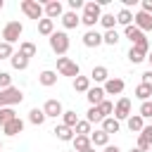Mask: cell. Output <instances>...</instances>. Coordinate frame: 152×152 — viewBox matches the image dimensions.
Masks as SVG:
<instances>
[{"label": "cell", "mask_w": 152, "mask_h": 152, "mask_svg": "<svg viewBox=\"0 0 152 152\" xmlns=\"http://www.w3.org/2000/svg\"><path fill=\"white\" fill-rule=\"evenodd\" d=\"M97 109H100L102 119H107V116H112V114H114V102H109V100H102V102L97 104Z\"/></svg>", "instance_id": "cell-34"}, {"label": "cell", "mask_w": 152, "mask_h": 152, "mask_svg": "<svg viewBox=\"0 0 152 152\" xmlns=\"http://www.w3.org/2000/svg\"><path fill=\"white\" fill-rule=\"evenodd\" d=\"M116 121H121V119H128L131 116V100L128 97H119L116 100V104H114V114H112Z\"/></svg>", "instance_id": "cell-8"}, {"label": "cell", "mask_w": 152, "mask_h": 152, "mask_svg": "<svg viewBox=\"0 0 152 152\" xmlns=\"http://www.w3.org/2000/svg\"><path fill=\"white\" fill-rule=\"evenodd\" d=\"M12 86V76L7 74V71H0V90H5V88H10Z\"/></svg>", "instance_id": "cell-41"}, {"label": "cell", "mask_w": 152, "mask_h": 152, "mask_svg": "<svg viewBox=\"0 0 152 152\" xmlns=\"http://www.w3.org/2000/svg\"><path fill=\"white\" fill-rule=\"evenodd\" d=\"M150 95H152V88H147L145 83H140V86L135 88V97H138V100L147 102V100H150Z\"/></svg>", "instance_id": "cell-37"}, {"label": "cell", "mask_w": 152, "mask_h": 152, "mask_svg": "<svg viewBox=\"0 0 152 152\" xmlns=\"http://www.w3.org/2000/svg\"><path fill=\"white\" fill-rule=\"evenodd\" d=\"M83 45H86V48H100V45H102V33H97L95 28L86 31V33H83Z\"/></svg>", "instance_id": "cell-13"}, {"label": "cell", "mask_w": 152, "mask_h": 152, "mask_svg": "<svg viewBox=\"0 0 152 152\" xmlns=\"http://www.w3.org/2000/svg\"><path fill=\"white\" fill-rule=\"evenodd\" d=\"M43 114H45L48 119H57V116L64 114V107H62L59 100H48V102L43 104Z\"/></svg>", "instance_id": "cell-10"}, {"label": "cell", "mask_w": 152, "mask_h": 152, "mask_svg": "<svg viewBox=\"0 0 152 152\" xmlns=\"http://www.w3.org/2000/svg\"><path fill=\"white\" fill-rule=\"evenodd\" d=\"M74 90L76 93H88L90 90V78L88 76H76L74 78Z\"/></svg>", "instance_id": "cell-28"}, {"label": "cell", "mask_w": 152, "mask_h": 152, "mask_svg": "<svg viewBox=\"0 0 152 152\" xmlns=\"http://www.w3.org/2000/svg\"><path fill=\"white\" fill-rule=\"evenodd\" d=\"M86 2L83 0H69V7H71V12H76V10H81Z\"/></svg>", "instance_id": "cell-44"}, {"label": "cell", "mask_w": 152, "mask_h": 152, "mask_svg": "<svg viewBox=\"0 0 152 152\" xmlns=\"http://www.w3.org/2000/svg\"><path fill=\"white\" fill-rule=\"evenodd\" d=\"M86 97H88V102H90V107H97L102 100H104V90L100 88V86H95V88H90L88 93H86Z\"/></svg>", "instance_id": "cell-20"}, {"label": "cell", "mask_w": 152, "mask_h": 152, "mask_svg": "<svg viewBox=\"0 0 152 152\" xmlns=\"http://www.w3.org/2000/svg\"><path fill=\"white\" fill-rule=\"evenodd\" d=\"M50 48H52V52L57 57H64L66 50H69V36H66V31H55L50 36Z\"/></svg>", "instance_id": "cell-2"}, {"label": "cell", "mask_w": 152, "mask_h": 152, "mask_svg": "<svg viewBox=\"0 0 152 152\" xmlns=\"http://www.w3.org/2000/svg\"><path fill=\"white\" fill-rule=\"evenodd\" d=\"M140 12L152 14V0H142V2H140Z\"/></svg>", "instance_id": "cell-43"}, {"label": "cell", "mask_w": 152, "mask_h": 152, "mask_svg": "<svg viewBox=\"0 0 152 152\" xmlns=\"http://www.w3.org/2000/svg\"><path fill=\"white\" fill-rule=\"evenodd\" d=\"M43 14H45V19H62V14H64V7H62V2L59 0H48L45 5H43Z\"/></svg>", "instance_id": "cell-7"}, {"label": "cell", "mask_w": 152, "mask_h": 152, "mask_svg": "<svg viewBox=\"0 0 152 152\" xmlns=\"http://www.w3.org/2000/svg\"><path fill=\"white\" fill-rule=\"evenodd\" d=\"M116 24H121L124 28H126V26H131V24H133V12H131V10H126V7H121V10L116 12Z\"/></svg>", "instance_id": "cell-23"}, {"label": "cell", "mask_w": 152, "mask_h": 152, "mask_svg": "<svg viewBox=\"0 0 152 152\" xmlns=\"http://www.w3.org/2000/svg\"><path fill=\"white\" fill-rule=\"evenodd\" d=\"M57 71H59V76H71V78L81 76V66L69 57H57Z\"/></svg>", "instance_id": "cell-4"}, {"label": "cell", "mask_w": 152, "mask_h": 152, "mask_svg": "<svg viewBox=\"0 0 152 152\" xmlns=\"http://www.w3.org/2000/svg\"><path fill=\"white\" fill-rule=\"evenodd\" d=\"M140 83H145L147 88H152V71H145V74H142V81H140Z\"/></svg>", "instance_id": "cell-45"}, {"label": "cell", "mask_w": 152, "mask_h": 152, "mask_svg": "<svg viewBox=\"0 0 152 152\" xmlns=\"http://www.w3.org/2000/svg\"><path fill=\"white\" fill-rule=\"evenodd\" d=\"M45 119H48V116H45V114H43V109H38V107H33V109L28 112V121H31L33 126H43V124H45Z\"/></svg>", "instance_id": "cell-29"}, {"label": "cell", "mask_w": 152, "mask_h": 152, "mask_svg": "<svg viewBox=\"0 0 152 152\" xmlns=\"http://www.w3.org/2000/svg\"><path fill=\"white\" fill-rule=\"evenodd\" d=\"M100 24L104 26V31H112L114 24H116V17H114V14H102V17H100Z\"/></svg>", "instance_id": "cell-38"}, {"label": "cell", "mask_w": 152, "mask_h": 152, "mask_svg": "<svg viewBox=\"0 0 152 152\" xmlns=\"http://www.w3.org/2000/svg\"><path fill=\"white\" fill-rule=\"evenodd\" d=\"M38 33H40V36H48V38H50V36L55 33V21H52V19H45V17H43V19L38 21Z\"/></svg>", "instance_id": "cell-24"}, {"label": "cell", "mask_w": 152, "mask_h": 152, "mask_svg": "<svg viewBox=\"0 0 152 152\" xmlns=\"http://www.w3.org/2000/svg\"><path fill=\"white\" fill-rule=\"evenodd\" d=\"M102 131H104L107 135H112V133H119V131H121V124H119L114 116H107V119H102Z\"/></svg>", "instance_id": "cell-22"}, {"label": "cell", "mask_w": 152, "mask_h": 152, "mask_svg": "<svg viewBox=\"0 0 152 152\" xmlns=\"http://www.w3.org/2000/svg\"><path fill=\"white\" fill-rule=\"evenodd\" d=\"M74 152H86L90 147V138L88 135H74Z\"/></svg>", "instance_id": "cell-25"}, {"label": "cell", "mask_w": 152, "mask_h": 152, "mask_svg": "<svg viewBox=\"0 0 152 152\" xmlns=\"http://www.w3.org/2000/svg\"><path fill=\"white\" fill-rule=\"evenodd\" d=\"M124 36H126V38H128V40H131V45H138V43H140V40H145V33H142V31H140V28H135V26H133V24H131V26H126V28H124Z\"/></svg>", "instance_id": "cell-16"}, {"label": "cell", "mask_w": 152, "mask_h": 152, "mask_svg": "<svg viewBox=\"0 0 152 152\" xmlns=\"http://www.w3.org/2000/svg\"><path fill=\"white\" fill-rule=\"evenodd\" d=\"M150 152H152V150H150Z\"/></svg>", "instance_id": "cell-53"}, {"label": "cell", "mask_w": 152, "mask_h": 152, "mask_svg": "<svg viewBox=\"0 0 152 152\" xmlns=\"http://www.w3.org/2000/svg\"><path fill=\"white\" fill-rule=\"evenodd\" d=\"M133 26L140 28L142 33H145V31H152V14H147V12H135V14H133Z\"/></svg>", "instance_id": "cell-11"}, {"label": "cell", "mask_w": 152, "mask_h": 152, "mask_svg": "<svg viewBox=\"0 0 152 152\" xmlns=\"http://www.w3.org/2000/svg\"><path fill=\"white\" fill-rule=\"evenodd\" d=\"M62 124H64V126H69V128H74V126L78 124V116H76V112H74V109H66V112L62 114Z\"/></svg>", "instance_id": "cell-33"}, {"label": "cell", "mask_w": 152, "mask_h": 152, "mask_svg": "<svg viewBox=\"0 0 152 152\" xmlns=\"http://www.w3.org/2000/svg\"><path fill=\"white\" fill-rule=\"evenodd\" d=\"M21 100H24V93H21L19 88H14V86L0 90V109H2V107H14V104H19Z\"/></svg>", "instance_id": "cell-3"}, {"label": "cell", "mask_w": 152, "mask_h": 152, "mask_svg": "<svg viewBox=\"0 0 152 152\" xmlns=\"http://www.w3.org/2000/svg\"><path fill=\"white\" fill-rule=\"evenodd\" d=\"M10 62H12V69H17V71H24V69L28 66V59H26L24 55H19V52H14V55L10 57Z\"/></svg>", "instance_id": "cell-27"}, {"label": "cell", "mask_w": 152, "mask_h": 152, "mask_svg": "<svg viewBox=\"0 0 152 152\" xmlns=\"http://www.w3.org/2000/svg\"><path fill=\"white\" fill-rule=\"evenodd\" d=\"M119 40H121V36H119V31H116V28H112V31H104V33H102V43H107V45H112V48H114Z\"/></svg>", "instance_id": "cell-31"}, {"label": "cell", "mask_w": 152, "mask_h": 152, "mask_svg": "<svg viewBox=\"0 0 152 152\" xmlns=\"http://www.w3.org/2000/svg\"><path fill=\"white\" fill-rule=\"evenodd\" d=\"M69 152H74V150H69Z\"/></svg>", "instance_id": "cell-52"}, {"label": "cell", "mask_w": 152, "mask_h": 152, "mask_svg": "<svg viewBox=\"0 0 152 152\" xmlns=\"http://www.w3.org/2000/svg\"><path fill=\"white\" fill-rule=\"evenodd\" d=\"M126 57H128V62H131V64H140V62H145V59H147V55H145V52H140V50H138V48H133V45H131V50H128V55H126Z\"/></svg>", "instance_id": "cell-30"}, {"label": "cell", "mask_w": 152, "mask_h": 152, "mask_svg": "<svg viewBox=\"0 0 152 152\" xmlns=\"http://www.w3.org/2000/svg\"><path fill=\"white\" fill-rule=\"evenodd\" d=\"M78 24H81V17H78L76 12H71V10H69V12H64V14H62V26H64V28H76Z\"/></svg>", "instance_id": "cell-21"}, {"label": "cell", "mask_w": 152, "mask_h": 152, "mask_svg": "<svg viewBox=\"0 0 152 152\" xmlns=\"http://www.w3.org/2000/svg\"><path fill=\"white\" fill-rule=\"evenodd\" d=\"M14 116H17V112H14L12 107H2V109H0V128H2L7 121H12Z\"/></svg>", "instance_id": "cell-36"}, {"label": "cell", "mask_w": 152, "mask_h": 152, "mask_svg": "<svg viewBox=\"0 0 152 152\" xmlns=\"http://www.w3.org/2000/svg\"><path fill=\"white\" fill-rule=\"evenodd\" d=\"M138 135H140V138H145V140H147V142L152 145V124H150V126H145V128H142V131H140Z\"/></svg>", "instance_id": "cell-42"}, {"label": "cell", "mask_w": 152, "mask_h": 152, "mask_svg": "<svg viewBox=\"0 0 152 152\" xmlns=\"http://www.w3.org/2000/svg\"><path fill=\"white\" fill-rule=\"evenodd\" d=\"M21 12L28 17V19H36V21H40L45 14H43V5L38 2V0H21Z\"/></svg>", "instance_id": "cell-6"}, {"label": "cell", "mask_w": 152, "mask_h": 152, "mask_svg": "<svg viewBox=\"0 0 152 152\" xmlns=\"http://www.w3.org/2000/svg\"><path fill=\"white\" fill-rule=\"evenodd\" d=\"M131 152H142V150H138V147H133V150H131Z\"/></svg>", "instance_id": "cell-49"}, {"label": "cell", "mask_w": 152, "mask_h": 152, "mask_svg": "<svg viewBox=\"0 0 152 152\" xmlns=\"http://www.w3.org/2000/svg\"><path fill=\"white\" fill-rule=\"evenodd\" d=\"M21 131H24V121H21L19 116H14L12 121H7V124L2 126V133H5V135H10V138H12V135H19Z\"/></svg>", "instance_id": "cell-12"}, {"label": "cell", "mask_w": 152, "mask_h": 152, "mask_svg": "<svg viewBox=\"0 0 152 152\" xmlns=\"http://www.w3.org/2000/svg\"><path fill=\"white\" fill-rule=\"evenodd\" d=\"M38 83H40V86H45V88L55 86V83H57V71H52V69L40 71V74H38Z\"/></svg>", "instance_id": "cell-19"}, {"label": "cell", "mask_w": 152, "mask_h": 152, "mask_svg": "<svg viewBox=\"0 0 152 152\" xmlns=\"http://www.w3.org/2000/svg\"><path fill=\"white\" fill-rule=\"evenodd\" d=\"M2 7H5V2H2V0H0V10H2Z\"/></svg>", "instance_id": "cell-50"}, {"label": "cell", "mask_w": 152, "mask_h": 152, "mask_svg": "<svg viewBox=\"0 0 152 152\" xmlns=\"http://www.w3.org/2000/svg\"><path fill=\"white\" fill-rule=\"evenodd\" d=\"M124 88H126V83H124L121 78H114V76H109V78L104 81V86H102L104 95H121Z\"/></svg>", "instance_id": "cell-9"}, {"label": "cell", "mask_w": 152, "mask_h": 152, "mask_svg": "<svg viewBox=\"0 0 152 152\" xmlns=\"http://www.w3.org/2000/svg\"><path fill=\"white\" fill-rule=\"evenodd\" d=\"M36 52H38V48H36L33 43H28V40H24V43H19V55H24L26 59H31V57H36Z\"/></svg>", "instance_id": "cell-26"}, {"label": "cell", "mask_w": 152, "mask_h": 152, "mask_svg": "<svg viewBox=\"0 0 152 152\" xmlns=\"http://www.w3.org/2000/svg\"><path fill=\"white\" fill-rule=\"evenodd\" d=\"M90 145H93V147H107V145H109V135H107L102 128H97V131L90 133Z\"/></svg>", "instance_id": "cell-15"}, {"label": "cell", "mask_w": 152, "mask_h": 152, "mask_svg": "<svg viewBox=\"0 0 152 152\" xmlns=\"http://www.w3.org/2000/svg\"><path fill=\"white\" fill-rule=\"evenodd\" d=\"M90 81H95V83H104L107 78H109V71H107V66H102V64H97V66H93V71H90V76H88Z\"/></svg>", "instance_id": "cell-18"}, {"label": "cell", "mask_w": 152, "mask_h": 152, "mask_svg": "<svg viewBox=\"0 0 152 152\" xmlns=\"http://www.w3.org/2000/svg\"><path fill=\"white\" fill-rule=\"evenodd\" d=\"M126 126H128L131 133H140V131L145 128V119H142L140 114H131V116L126 119Z\"/></svg>", "instance_id": "cell-17"}, {"label": "cell", "mask_w": 152, "mask_h": 152, "mask_svg": "<svg viewBox=\"0 0 152 152\" xmlns=\"http://www.w3.org/2000/svg\"><path fill=\"white\" fill-rule=\"evenodd\" d=\"M86 152H95V147H93V145H90V147H88V150H86Z\"/></svg>", "instance_id": "cell-48"}, {"label": "cell", "mask_w": 152, "mask_h": 152, "mask_svg": "<svg viewBox=\"0 0 152 152\" xmlns=\"http://www.w3.org/2000/svg\"><path fill=\"white\" fill-rule=\"evenodd\" d=\"M12 55H14L12 45H10V43H0V59H10Z\"/></svg>", "instance_id": "cell-40"}, {"label": "cell", "mask_w": 152, "mask_h": 152, "mask_svg": "<svg viewBox=\"0 0 152 152\" xmlns=\"http://www.w3.org/2000/svg\"><path fill=\"white\" fill-rule=\"evenodd\" d=\"M24 33V26H21V21H7L5 24V28H2V43H17L19 40V36Z\"/></svg>", "instance_id": "cell-5"}, {"label": "cell", "mask_w": 152, "mask_h": 152, "mask_svg": "<svg viewBox=\"0 0 152 152\" xmlns=\"http://www.w3.org/2000/svg\"><path fill=\"white\" fill-rule=\"evenodd\" d=\"M100 17H102V7L95 2V0H90V2H86L83 5V17H81V24H86L88 26V31L100 21Z\"/></svg>", "instance_id": "cell-1"}, {"label": "cell", "mask_w": 152, "mask_h": 152, "mask_svg": "<svg viewBox=\"0 0 152 152\" xmlns=\"http://www.w3.org/2000/svg\"><path fill=\"white\" fill-rule=\"evenodd\" d=\"M90 128H93V126H90L86 119H78V124L74 126V133H76V135H88V138H90V133H93Z\"/></svg>", "instance_id": "cell-32"}, {"label": "cell", "mask_w": 152, "mask_h": 152, "mask_svg": "<svg viewBox=\"0 0 152 152\" xmlns=\"http://www.w3.org/2000/svg\"><path fill=\"white\" fill-rule=\"evenodd\" d=\"M147 62H150V66H152V50L147 52ZM150 71H152V69H150Z\"/></svg>", "instance_id": "cell-47"}, {"label": "cell", "mask_w": 152, "mask_h": 152, "mask_svg": "<svg viewBox=\"0 0 152 152\" xmlns=\"http://www.w3.org/2000/svg\"><path fill=\"white\" fill-rule=\"evenodd\" d=\"M104 152H121V150H119L116 145H107V147H104Z\"/></svg>", "instance_id": "cell-46"}, {"label": "cell", "mask_w": 152, "mask_h": 152, "mask_svg": "<svg viewBox=\"0 0 152 152\" xmlns=\"http://www.w3.org/2000/svg\"><path fill=\"white\" fill-rule=\"evenodd\" d=\"M138 114L142 116V119H152V102L147 100V102H142L140 104V109H138Z\"/></svg>", "instance_id": "cell-39"}, {"label": "cell", "mask_w": 152, "mask_h": 152, "mask_svg": "<svg viewBox=\"0 0 152 152\" xmlns=\"http://www.w3.org/2000/svg\"><path fill=\"white\" fill-rule=\"evenodd\" d=\"M55 135H57V140H62V142H71L74 140V128H69V126H64V124H57L55 126V131H52Z\"/></svg>", "instance_id": "cell-14"}, {"label": "cell", "mask_w": 152, "mask_h": 152, "mask_svg": "<svg viewBox=\"0 0 152 152\" xmlns=\"http://www.w3.org/2000/svg\"><path fill=\"white\" fill-rule=\"evenodd\" d=\"M86 121L93 126V124H102V114H100V109L97 107H90L88 109V114H86Z\"/></svg>", "instance_id": "cell-35"}, {"label": "cell", "mask_w": 152, "mask_h": 152, "mask_svg": "<svg viewBox=\"0 0 152 152\" xmlns=\"http://www.w3.org/2000/svg\"><path fill=\"white\" fill-rule=\"evenodd\" d=\"M0 152H2V138H0Z\"/></svg>", "instance_id": "cell-51"}]
</instances>
